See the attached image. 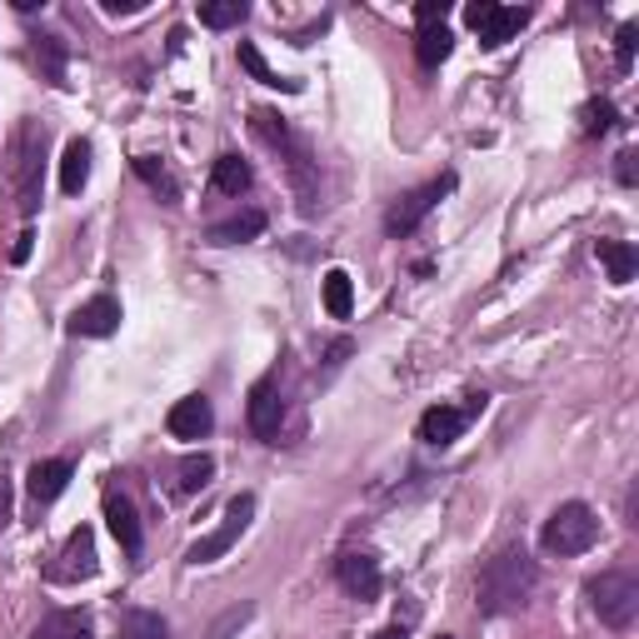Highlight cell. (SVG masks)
Listing matches in <instances>:
<instances>
[{"label":"cell","mask_w":639,"mask_h":639,"mask_svg":"<svg viewBox=\"0 0 639 639\" xmlns=\"http://www.w3.org/2000/svg\"><path fill=\"white\" fill-rule=\"evenodd\" d=\"M535 585H539V569H535V559H529V549L509 545V549H499L495 559H485V569H479V579H475V605H479V615H515V609L529 605Z\"/></svg>","instance_id":"1"},{"label":"cell","mask_w":639,"mask_h":639,"mask_svg":"<svg viewBox=\"0 0 639 639\" xmlns=\"http://www.w3.org/2000/svg\"><path fill=\"white\" fill-rule=\"evenodd\" d=\"M250 125H255V135L265 140L270 150H280V160H285V170H290V185H295V195H300V210L310 215V210L320 205V175H315V160H310V145L290 135V125L275 110H255Z\"/></svg>","instance_id":"2"},{"label":"cell","mask_w":639,"mask_h":639,"mask_svg":"<svg viewBox=\"0 0 639 639\" xmlns=\"http://www.w3.org/2000/svg\"><path fill=\"white\" fill-rule=\"evenodd\" d=\"M585 595H589V609H595L609 629L635 625V615H639V579L635 575H625V569H605V575H595L585 585Z\"/></svg>","instance_id":"3"},{"label":"cell","mask_w":639,"mask_h":639,"mask_svg":"<svg viewBox=\"0 0 639 639\" xmlns=\"http://www.w3.org/2000/svg\"><path fill=\"white\" fill-rule=\"evenodd\" d=\"M595 539H599V519H595V509L579 505V499L559 505L555 515L545 519V529H539V545H545L549 555H585Z\"/></svg>","instance_id":"4"},{"label":"cell","mask_w":639,"mask_h":639,"mask_svg":"<svg viewBox=\"0 0 639 639\" xmlns=\"http://www.w3.org/2000/svg\"><path fill=\"white\" fill-rule=\"evenodd\" d=\"M449 190H455V175H439V180H429V185H419V190H405V195L385 210V235H395V240L415 235V230L425 225V215L449 195Z\"/></svg>","instance_id":"5"},{"label":"cell","mask_w":639,"mask_h":639,"mask_svg":"<svg viewBox=\"0 0 639 639\" xmlns=\"http://www.w3.org/2000/svg\"><path fill=\"white\" fill-rule=\"evenodd\" d=\"M250 519H255V495H235V499L225 505V519H220V525L210 529L205 539H195V545L185 549V559H190V565H210V559L230 555V545L245 535Z\"/></svg>","instance_id":"6"},{"label":"cell","mask_w":639,"mask_h":639,"mask_svg":"<svg viewBox=\"0 0 639 639\" xmlns=\"http://www.w3.org/2000/svg\"><path fill=\"white\" fill-rule=\"evenodd\" d=\"M250 429H255V439H270V445H280V429H285V395H280V375L270 369V375H260L255 385H250Z\"/></svg>","instance_id":"7"},{"label":"cell","mask_w":639,"mask_h":639,"mask_svg":"<svg viewBox=\"0 0 639 639\" xmlns=\"http://www.w3.org/2000/svg\"><path fill=\"white\" fill-rule=\"evenodd\" d=\"M40 155H45V130L30 125L16 150V205L20 215H36L40 205Z\"/></svg>","instance_id":"8"},{"label":"cell","mask_w":639,"mask_h":639,"mask_svg":"<svg viewBox=\"0 0 639 639\" xmlns=\"http://www.w3.org/2000/svg\"><path fill=\"white\" fill-rule=\"evenodd\" d=\"M95 569H100V559H95V535L80 525V529H70V539L60 545L55 565H50L45 575H50V585H80V579H90Z\"/></svg>","instance_id":"9"},{"label":"cell","mask_w":639,"mask_h":639,"mask_svg":"<svg viewBox=\"0 0 639 639\" xmlns=\"http://www.w3.org/2000/svg\"><path fill=\"white\" fill-rule=\"evenodd\" d=\"M485 409V395H469V405H435L419 415V439L425 445H455L459 435H465L469 415H479Z\"/></svg>","instance_id":"10"},{"label":"cell","mask_w":639,"mask_h":639,"mask_svg":"<svg viewBox=\"0 0 639 639\" xmlns=\"http://www.w3.org/2000/svg\"><path fill=\"white\" fill-rule=\"evenodd\" d=\"M465 20H469V30H479L485 45H505V40L529 20V10H505V6H495V0H469Z\"/></svg>","instance_id":"11"},{"label":"cell","mask_w":639,"mask_h":639,"mask_svg":"<svg viewBox=\"0 0 639 639\" xmlns=\"http://www.w3.org/2000/svg\"><path fill=\"white\" fill-rule=\"evenodd\" d=\"M335 579H339V589H345L349 599H359V605H369V599H379V589H385V575H379L375 555H359V549H349V555H339Z\"/></svg>","instance_id":"12"},{"label":"cell","mask_w":639,"mask_h":639,"mask_svg":"<svg viewBox=\"0 0 639 639\" xmlns=\"http://www.w3.org/2000/svg\"><path fill=\"white\" fill-rule=\"evenodd\" d=\"M165 425H170V435H175V439H205L210 429H215V409H210L205 395H185V399L170 405Z\"/></svg>","instance_id":"13"},{"label":"cell","mask_w":639,"mask_h":639,"mask_svg":"<svg viewBox=\"0 0 639 639\" xmlns=\"http://www.w3.org/2000/svg\"><path fill=\"white\" fill-rule=\"evenodd\" d=\"M120 329V300H110V295H95V300H85V305L70 315V335H90V339H105V335H115Z\"/></svg>","instance_id":"14"},{"label":"cell","mask_w":639,"mask_h":639,"mask_svg":"<svg viewBox=\"0 0 639 639\" xmlns=\"http://www.w3.org/2000/svg\"><path fill=\"white\" fill-rule=\"evenodd\" d=\"M105 525H110V535H115V545L125 549V555H140L145 535H140V515H135V505H130L125 495H105Z\"/></svg>","instance_id":"15"},{"label":"cell","mask_w":639,"mask_h":639,"mask_svg":"<svg viewBox=\"0 0 639 639\" xmlns=\"http://www.w3.org/2000/svg\"><path fill=\"white\" fill-rule=\"evenodd\" d=\"M65 485H70V465H65V459H40V465H30V475H26V489H30V499H36V505H50V499H55Z\"/></svg>","instance_id":"16"},{"label":"cell","mask_w":639,"mask_h":639,"mask_svg":"<svg viewBox=\"0 0 639 639\" xmlns=\"http://www.w3.org/2000/svg\"><path fill=\"white\" fill-rule=\"evenodd\" d=\"M30 639H90V615L85 609H55L40 619Z\"/></svg>","instance_id":"17"},{"label":"cell","mask_w":639,"mask_h":639,"mask_svg":"<svg viewBox=\"0 0 639 639\" xmlns=\"http://www.w3.org/2000/svg\"><path fill=\"white\" fill-rule=\"evenodd\" d=\"M255 235H265V215H260V210H240V215L210 225V240H215V245H245V240H255Z\"/></svg>","instance_id":"18"},{"label":"cell","mask_w":639,"mask_h":639,"mask_svg":"<svg viewBox=\"0 0 639 639\" xmlns=\"http://www.w3.org/2000/svg\"><path fill=\"white\" fill-rule=\"evenodd\" d=\"M595 255H599V265L609 270V280H615V285H629V280H635V270H639L635 245H625V240H599Z\"/></svg>","instance_id":"19"},{"label":"cell","mask_w":639,"mask_h":639,"mask_svg":"<svg viewBox=\"0 0 639 639\" xmlns=\"http://www.w3.org/2000/svg\"><path fill=\"white\" fill-rule=\"evenodd\" d=\"M250 180H255V170H250L240 155H220L215 170H210V185H215L220 195H245Z\"/></svg>","instance_id":"20"},{"label":"cell","mask_w":639,"mask_h":639,"mask_svg":"<svg viewBox=\"0 0 639 639\" xmlns=\"http://www.w3.org/2000/svg\"><path fill=\"white\" fill-rule=\"evenodd\" d=\"M85 180H90V145L85 140H70L65 160H60V190H65V195H80Z\"/></svg>","instance_id":"21"},{"label":"cell","mask_w":639,"mask_h":639,"mask_svg":"<svg viewBox=\"0 0 639 639\" xmlns=\"http://www.w3.org/2000/svg\"><path fill=\"white\" fill-rule=\"evenodd\" d=\"M449 50H455V36H449L445 26H425V30L415 36V60H419L425 70H435L439 60H449Z\"/></svg>","instance_id":"22"},{"label":"cell","mask_w":639,"mask_h":639,"mask_svg":"<svg viewBox=\"0 0 639 639\" xmlns=\"http://www.w3.org/2000/svg\"><path fill=\"white\" fill-rule=\"evenodd\" d=\"M165 635L170 629L155 609H125V615H120V629H115V639H165Z\"/></svg>","instance_id":"23"},{"label":"cell","mask_w":639,"mask_h":639,"mask_svg":"<svg viewBox=\"0 0 639 639\" xmlns=\"http://www.w3.org/2000/svg\"><path fill=\"white\" fill-rule=\"evenodd\" d=\"M210 479H215V459L210 455H185L175 469V489L180 495H195V489H205Z\"/></svg>","instance_id":"24"},{"label":"cell","mask_w":639,"mask_h":639,"mask_svg":"<svg viewBox=\"0 0 639 639\" xmlns=\"http://www.w3.org/2000/svg\"><path fill=\"white\" fill-rule=\"evenodd\" d=\"M240 65H245V70H250V75H255V80H260V85H275V90H290V95H295V90H300V80H285V75H280V70H270V65H265V55H260V50H255V45H250V40H240Z\"/></svg>","instance_id":"25"},{"label":"cell","mask_w":639,"mask_h":639,"mask_svg":"<svg viewBox=\"0 0 639 639\" xmlns=\"http://www.w3.org/2000/svg\"><path fill=\"white\" fill-rule=\"evenodd\" d=\"M325 310L335 320H345L349 310H355V285H349L345 270H329V275H325Z\"/></svg>","instance_id":"26"},{"label":"cell","mask_w":639,"mask_h":639,"mask_svg":"<svg viewBox=\"0 0 639 639\" xmlns=\"http://www.w3.org/2000/svg\"><path fill=\"white\" fill-rule=\"evenodd\" d=\"M135 175L145 180V185L155 190V195H165L170 205H175V200H180V185H175V180H170V170L160 165L155 155H135Z\"/></svg>","instance_id":"27"},{"label":"cell","mask_w":639,"mask_h":639,"mask_svg":"<svg viewBox=\"0 0 639 639\" xmlns=\"http://www.w3.org/2000/svg\"><path fill=\"white\" fill-rule=\"evenodd\" d=\"M245 16H250L245 0H210V6H200V26H210V30H230Z\"/></svg>","instance_id":"28"},{"label":"cell","mask_w":639,"mask_h":639,"mask_svg":"<svg viewBox=\"0 0 639 639\" xmlns=\"http://www.w3.org/2000/svg\"><path fill=\"white\" fill-rule=\"evenodd\" d=\"M605 130H615V105H609V100H589L585 105V135H605Z\"/></svg>","instance_id":"29"},{"label":"cell","mask_w":639,"mask_h":639,"mask_svg":"<svg viewBox=\"0 0 639 639\" xmlns=\"http://www.w3.org/2000/svg\"><path fill=\"white\" fill-rule=\"evenodd\" d=\"M635 45H639V30H635V26H619V36H615V60H619V70L635 65Z\"/></svg>","instance_id":"30"},{"label":"cell","mask_w":639,"mask_h":639,"mask_svg":"<svg viewBox=\"0 0 639 639\" xmlns=\"http://www.w3.org/2000/svg\"><path fill=\"white\" fill-rule=\"evenodd\" d=\"M245 619H250V605H235V609H230L225 619H220L215 629H210V639H230V635H235L240 625H245Z\"/></svg>","instance_id":"31"},{"label":"cell","mask_w":639,"mask_h":639,"mask_svg":"<svg viewBox=\"0 0 639 639\" xmlns=\"http://www.w3.org/2000/svg\"><path fill=\"white\" fill-rule=\"evenodd\" d=\"M415 20H419V30H425V26H445V0H419Z\"/></svg>","instance_id":"32"},{"label":"cell","mask_w":639,"mask_h":639,"mask_svg":"<svg viewBox=\"0 0 639 639\" xmlns=\"http://www.w3.org/2000/svg\"><path fill=\"white\" fill-rule=\"evenodd\" d=\"M615 175H619V185H635V180H639V165H635V150H619V165H615Z\"/></svg>","instance_id":"33"},{"label":"cell","mask_w":639,"mask_h":639,"mask_svg":"<svg viewBox=\"0 0 639 639\" xmlns=\"http://www.w3.org/2000/svg\"><path fill=\"white\" fill-rule=\"evenodd\" d=\"M100 6H105L110 16H135V10H145V0H100Z\"/></svg>","instance_id":"34"},{"label":"cell","mask_w":639,"mask_h":639,"mask_svg":"<svg viewBox=\"0 0 639 639\" xmlns=\"http://www.w3.org/2000/svg\"><path fill=\"white\" fill-rule=\"evenodd\" d=\"M10 525V479H6V469H0V529Z\"/></svg>","instance_id":"35"},{"label":"cell","mask_w":639,"mask_h":639,"mask_svg":"<svg viewBox=\"0 0 639 639\" xmlns=\"http://www.w3.org/2000/svg\"><path fill=\"white\" fill-rule=\"evenodd\" d=\"M30 240H36V235L26 230V235H20L16 245H10V260H16V265H26V260H30Z\"/></svg>","instance_id":"36"},{"label":"cell","mask_w":639,"mask_h":639,"mask_svg":"<svg viewBox=\"0 0 639 639\" xmlns=\"http://www.w3.org/2000/svg\"><path fill=\"white\" fill-rule=\"evenodd\" d=\"M375 639H409V635H405V629H399V625H385Z\"/></svg>","instance_id":"37"}]
</instances>
